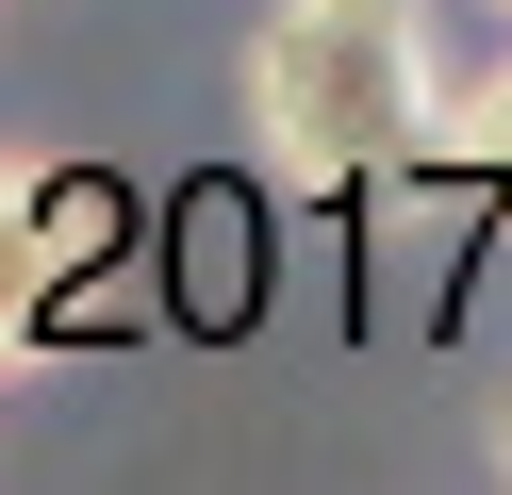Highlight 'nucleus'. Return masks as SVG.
Returning <instances> with one entry per match:
<instances>
[{
    "label": "nucleus",
    "mask_w": 512,
    "mask_h": 495,
    "mask_svg": "<svg viewBox=\"0 0 512 495\" xmlns=\"http://www.w3.org/2000/svg\"><path fill=\"white\" fill-rule=\"evenodd\" d=\"M248 149L298 198H347V182H380V165H430L446 149L430 17H413V0H281V17L248 33Z\"/></svg>",
    "instance_id": "f257e3e1"
},
{
    "label": "nucleus",
    "mask_w": 512,
    "mask_h": 495,
    "mask_svg": "<svg viewBox=\"0 0 512 495\" xmlns=\"http://www.w3.org/2000/svg\"><path fill=\"white\" fill-rule=\"evenodd\" d=\"M446 165H479V182L512 198V66H496L479 99H446Z\"/></svg>",
    "instance_id": "7ed1b4c3"
},
{
    "label": "nucleus",
    "mask_w": 512,
    "mask_h": 495,
    "mask_svg": "<svg viewBox=\"0 0 512 495\" xmlns=\"http://www.w3.org/2000/svg\"><path fill=\"white\" fill-rule=\"evenodd\" d=\"M496 462H512V413H496Z\"/></svg>",
    "instance_id": "20e7f679"
},
{
    "label": "nucleus",
    "mask_w": 512,
    "mask_h": 495,
    "mask_svg": "<svg viewBox=\"0 0 512 495\" xmlns=\"http://www.w3.org/2000/svg\"><path fill=\"white\" fill-rule=\"evenodd\" d=\"M50 281H67V264H50V182H34V165H0V363L50 330Z\"/></svg>",
    "instance_id": "f03ea898"
},
{
    "label": "nucleus",
    "mask_w": 512,
    "mask_h": 495,
    "mask_svg": "<svg viewBox=\"0 0 512 495\" xmlns=\"http://www.w3.org/2000/svg\"><path fill=\"white\" fill-rule=\"evenodd\" d=\"M496 17H512V0H496Z\"/></svg>",
    "instance_id": "39448f33"
}]
</instances>
